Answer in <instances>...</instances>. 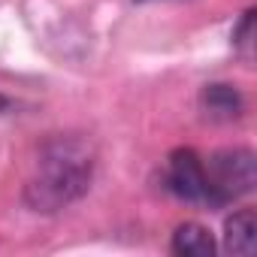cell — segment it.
Segmentation results:
<instances>
[{
	"instance_id": "6da1fadb",
	"label": "cell",
	"mask_w": 257,
	"mask_h": 257,
	"mask_svg": "<svg viewBox=\"0 0 257 257\" xmlns=\"http://www.w3.org/2000/svg\"><path fill=\"white\" fill-rule=\"evenodd\" d=\"M97 146L85 134H55L40 152L31 179L25 182V206L37 215H58L79 203L94 182Z\"/></svg>"
},
{
	"instance_id": "7a4b0ae2",
	"label": "cell",
	"mask_w": 257,
	"mask_h": 257,
	"mask_svg": "<svg viewBox=\"0 0 257 257\" xmlns=\"http://www.w3.org/2000/svg\"><path fill=\"white\" fill-rule=\"evenodd\" d=\"M206 182H209V203L206 206H224L254 191L257 185V158L251 149H221L209 158Z\"/></svg>"
},
{
	"instance_id": "3957f363",
	"label": "cell",
	"mask_w": 257,
	"mask_h": 257,
	"mask_svg": "<svg viewBox=\"0 0 257 257\" xmlns=\"http://www.w3.org/2000/svg\"><path fill=\"white\" fill-rule=\"evenodd\" d=\"M167 191L188 203H209V182L194 149H176L167 164Z\"/></svg>"
},
{
	"instance_id": "277c9868",
	"label": "cell",
	"mask_w": 257,
	"mask_h": 257,
	"mask_svg": "<svg viewBox=\"0 0 257 257\" xmlns=\"http://www.w3.org/2000/svg\"><path fill=\"white\" fill-rule=\"evenodd\" d=\"M200 109H203L206 118L221 121V124H230V121H239L242 118L245 100H242L239 88L224 85V82H215V85H206L200 91Z\"/></svg>"
},
{
	"instance_id": "5b68a950",
	"label": "cell",
	"mask_w": 257,
	"mask_h": 257,
	"mask_svg": "<svg viewBox=\"0 0 257 257\" xmlns=\"http://www.w3.org/2000/svg\"><path fill=\"white\" fill-rule=\"evenodd\" d=\"M224 251L251 257L257 251V215L254 209H239L224 221Z\"/></svg>"
},
{
	"instance_id": "8992f818",
	"label": "cell",
	"mask_w": 257,
	"mask_h": 257,
	"mask_svg": "<svg viewBox=\"0 0 257 257\" xmlns=\"http://www.w3.org/2000/svg\"><path fill=\"white\" fill-rule=\"evenodd\" d=\"M170 248L179 257H212L215 254V236L209 233V227H203L197 221H185L176 227Z\"/></svg>"
},
{
	"instance_id": "52a82bcc",
	"label": "cell",
	"mask_w": 257,
	"mask_h": 257,
	"mask_svg": "<svg viewBox=\"0 0 257 257\" xmlns=\"http://www.w3.org/2000/svg\"><path fill=\"white\" fill-rule=\"evenodd\" d=\"M251 25H254V10H248V13L242 16V25H239L236 34H233V46L245 49V46L251 43Z\"/></svg>"
},
{
	"instance_id": "ba28073f",
	"label": "cell",
	"mask_w": 257,
	"mask_h": 257,
	"mask_svg": "<svg viewBox=\"0 0 257 257\" xmlns=\"http://www.w3.org/2000/svg\"><path fill=\"white\" fill-rule=\"evenodd\" d=\"M7 106H10V100H7V97H4V94H0V112H4V109H7Z\"/></svg>"
},
{
	"instance_id": "9c48e42d",
	"label": "cell",
	"mask_w": 257,
	"mask_h": 257,
	"mask_svg": "<svg viewBox=\"0 0 257 257\" xmlns=\"http://www.w3.org/2000/svg\"><path fill=\"white\" fill-rule=\"evenodd\" d=\"M137 4H152V0H137Z\"/></svg>"
}]
</instances>
